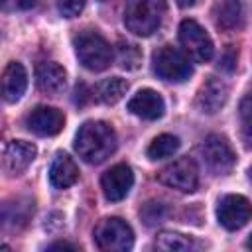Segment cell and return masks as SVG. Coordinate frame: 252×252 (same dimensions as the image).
Wrapping results in <instances>:
<instances>
[{
    "mask_svg": "<svg viewBox=\"0 0 252 252\" xmlns=\"http://www.w3.org/2000/svg\"><path fill=\"white\" fill-rule=\"evenodd\" d=\"M116 150V132L102 120L85 122L75 136V152L87 163H102Z\"/></svg>",
    "mask_w": 252,
    "mask_h": 252,
    "instance_id": "1",
    "label": "cell"
},
{
    "mask_svg": "<svg viewBox=\"0 0 252 252\" xmlns=\"http://www.w3.org/2000/svg\"><path fill=\"white\" fill-rule=\"evenodd\" d=\"M163 14L165 0H126L124 26L134 35L148 37L161 26Z\"/></svg>",
    "mask_w": 252,
    "mask_h": 252,
    "instance_id": "2",
    "label": "cell"
},
{
    "mask_svg": "<svg viewBox=\"0 0 252 252\" xmlns=\"http://www.w3.org/2000/svg\"><path fill=\"white\" fill-rule=\"evenodd\" d=\"M73 43H75V53L85 69L98 73L112 63V47L98 32L85 30L75 37Z\"/></svg>",
    "mask_w": 252,
    "mask_h": 252,
    "instance_id": "3",
    "label": "cell"
},
{
    "mask_svg": "<svg viewBox=\"0 0 252 252\" xmlns=\"http://www.w3.org/2000/svg\"><path fill=\"white\" fill-rule=\"evenodd\" d=\"M94 242L104 252H126L134 246V232L130 224L118 217L102 219L94 226Z\"/></svg>",
    "mask_w": 252,
    "mask_h": 252,
    "instance_id": "4",
    "label": "cell"
},
{
    "mask_svg": "<svg viewBox=\"0 0 252 252\" xmlns=\"http://www.w3.org/2000/svg\"><path fill=\"white\" fill-rule=\"evenodd\" d=\"M152 67L159 79L173 81V83H181V81L189 79L193 73L187 55L183 51L171 47V45H163L154 53Z\"/></svg>",
    "mask_w": 252,
    "mask_h": 252,
    "instance_id": "5",
    "label": "cell"
},
{
    "mask_svg": "<svg viewBox=\"0 0 252 252\" xmlns=\"http://www.w3.org/2000/svg\"><path fill=\"white\" fill-rule=\"evenodd\" d=\"M179 41L185 49V53L189 57H193L199 63H207L211 61L215 47H213V39L209 37V33L205 32V28L201 24H197L195 20H183L179 26Z\"/></svg>",
    "mask_w": 252,
    "mask_h": 252,
    "instance_id": "6",
    "label": "cell"
},
{
    "mask_svg": "<svg viewBox=\"0 0 252 252\" xmlns=\"http://www.w3.org/2000/svg\"><path fill=\"white\" fill-rule=\"evenodd\" d=\"M158 179L163 185L177 189L181 193H193L199 185V169L191 158H179L173 163L165 165L158 173Z\"/></svg>",
    "mask_w": 252,
    "mask_h": 252,
    "instance_id": "7",
    "label": "cell"
},
{
    "mask_svg": "<svg viewBox=\"0 0 252 252\" xmlns=\"http://www.w3.org/2000/svg\"><path fill=\"white\" fill-rule=\"evenodd\" d=\"M201 156H203L207 167L217 175L228 173L236 161V156H234L230 144L226 142V138H222L219 134H211L205 138V142L201 144Z\"/></svg>",
    "mask_w": 252,
    "mask_h": 252,
    "instance_id": "8",
    "label": "cell"
},
{
    "mask_svg": "<svg viewBox=\"0 0 252 252\" xmlns=\"http://www.w3.org/2000/svg\"><path fill=\"white\" fill-rule=\"evenodd\" d=\"M217 219L226 230H238L252 219V205L244 195H224L217 205Z\"/></svg>",
    "mask_w": 252,
    "mask_h": 252,
    "instance_id": "9",
    "label": "cell"
},
{
    "mask_svg": "<svg viewBox=\"0 0 252 252\" xmlns=\"http://www.w3.org/2000/svg\"><path fill=\"white\" fill-rule=\"evenodd\" d=\"M134 185V173L126 163H116L100 177V187L106 197V201H122Z\"/></svg>",
    "mask_w": 252,
    "mask_h": 252,
    "instance_id": "10",
    "label": "cell"
},
{
    "mask_svg": "<svg viewBox=\"0 0 252 252\" xmlns=\"http://www.w3.org/2000/svg\"><path fill=\"white\" fill-rule=\"evenodd\" d=\"M37 148L32 142L24 140H12L6 144L2 154V167L8 175H20L30 167V163L35 159Z\"/></svg>",
    "mask_w": 252,
    "mask_h": 252,
    "instance_id": "11",
    "label": "cell"
},
{
    "mask_svg": "<svg viewBox=\"0 0 252 252\" xmlns=\"http://www.w3.org/2000/svg\"><path fill=\"white\" fill-rule=\"evenodd\" d=\"M26 124L37 136H55L63 130L65 116L53 106H37L28 114Z\"/></svg>",
    "mask_w": 252,
    "mask_h": 252,
    "instance_id": "12",
    "label": "cell"
},
{
    "mask_svg": "<svg viewBox=\"0 0 252 252\" xmlns=\"http://www.w3.org/2000/svg\"><path fill=\"white\" fill-rule=\"evenodd\" d=\"M226 98H228L226 85L220 79L211 77L201 85V89L197 93V98H195V104L203 114H215L224 106Z\"/></svg>",
    "mask_w": 252,
    "mask_h": 252,
    "instance_id": "13",
    "label": "cell"
},
{
    "mask_svg": "<svg viewBox=\"0 0 252 252\" xmlns=\"http://www.w3.org/2000/svg\"><path fill=\"white\" fill-rule=\"evenodd\" d=\"M128 110L144 120H158L165 112V102L154 89H142L128 100Z\"/></svg>",
    "mask_w": 252,
    "mask_h": 252,
    "instance_id": "14",
    "label": "cell"
},
{
    "mask_svg": "<svg viewBox=\"0 0 252 252\" xmlns=\"http://www.w3.org/2000/svg\"><path fill=\"white\" fill-rule=\"evenodd\" d=\"M28 87V73L22 63L12 61L2 73V96L6 102H18Z\"/></svg>",
    "mask_w": 252,
    "mask_h": 252,
    "instance_id": "15",
    "label": "cell"
},
{
    "mask_svg": "<svg viewBox=\"0 0 252 252\" xmlns=\"http://www.w3.org/2000/svg\"><path fill=\"white\" fill-rule=\"evenodd\" d=\"M35 81L37 87L47 94H57L65 89L67 73L65 69L55 61H43L35 67Z\"/></svg>",
    "mask_w": 252,
    "mask_h": 252,
    "instance_id": "16",
    "label": "cell"
},
{
    "mask_svg": "<svg viewBox=\"0 0 252 252\" xmlns=\"http://www.w3.org/2000/svg\"><path fill=\"white\" fill-rule=\"evenodd\" d=\"M79 179V167L67 154H57L49 167V181L55 189H67Z\"/></svg>",
    "mask_w": 252,
    "mask_h": 252,
    "instance_id": "17",
    "label": "cell"
},
{
    "mask_svg": "<svg viewBox=\"0 0 252 252\" xmlns=\"http://www.w3.org/2000/svg\"><path fill=\"white\" fill-rule=\"evenodd\" d=\"M128 91V83L120 77H110L104 79L102 83H98L96 87V98L104 104H116L118 100H122V96Z\"/></svg>",
    "mask_w": 252,
    "mask_h": 252,
    "instance_id": "18",
    "label": "cell"
},
{
    "mask_svg": "<svg viewBox=\"0 0 252 252\" xmlns=\"http://www.w3.org/2000/svg\"><path fill=\"white\" fill-rule=\"evenodd\" d=\"M156 248L165 252H189L197 248V244L193 242V238L179 232H159L156 238Z\"/></svg>",
    "mask_w": 252,
    "mask_h": 252,
    "instance_id": "19",
    "label": "cell"
},
{
    "mask_svg": "<svg viewBox=\"0 0 252 252\" xmlns=\"http://www.w3.org/2000/svg\"><path fill=\"white\" fill-rule=\"evenodd\" d=\"M179 150V138L173 134H159L158 138L152 140V144L148 146V158L150 159H165L169 156H173Z\"/></svg>",
    "mask_w": 252,
    "mask_h": 252,
    "instance_id": "20",
    "label": "cell"
},
{
    "mask_svg": "<svg viewBox=\"0 0 252 252\" xmlns=\"http://www.w3.org/2000/svg\"><path fill=\"white\" fill-rule=\"evenodd\" d=\"M116 59H118V65H120L122 69L134 71V69H138L140 63H142V53H140L138 45L120 39V41L116 43Z\"/></svg>",
    "mask_w": 252,
    "mask_h": 252,
    "instance_id": "21",
    "label": "cell"
},
{
    "mask_svg": "<svg viewBox=\"0 0 252 252\" xmlns=\"http://www.w3.org/2000/svg\"><path fill=\"white\" fill-rule=\"evenodd\" d=\"M242 22V6L238 0H228L226 4L220 6L219 16H217V24L222 30H234L238 28Z\"/></svg>",
    "mask_w": 252,
    "mask_h": 252,
    "instance_id": "22",
    "label": "cell"
},
{
    "mask_svg": "<svg viewBox=\"0 0 252 252\" xmlns=\"http://www.w3.org/2000/svg\"><path fill=\"white\" fill-rule=\"evenodd\" d=\"M238 118H240V132L246 148H252V93H248L238 106Z\"/></svg>",
    "mask_w": 252,
    "mask_h": 252,
    "instance_id": "23",
    "label": "cell"
},
{
    "mask_svg": "<svg viewBox=\"0 0 252 252\" xmlns=\"http://www.w3.org/2000/svg\"><path fill=\"white\" fill-rule=\"evenodd\" d=\"M85 0H57V10L65 18H75L83 12Z\"/></svg>",
    "mask_w": 252,
    "mask_h": 252,
    "instance_id": "24",
    "label": "cell"
},
{
    "mask_svg": "<svg viewBox=\"0 0 252 252\" xmlns=\"http://www.w3.org/2000/svg\"><path fill=\"white\" fill-rule=\"evenodd\" d=\"M144 209L152 211V215H150V213H144V215H142L146 224H156V222H161V220H163V205H161V203H158V201H150Z\"/></svg>",
    "mask_w": 252,
    "mask_h": 252,
    "instance_id": "25",
    "label": "cell"
},
{
    "mask_svg": "<svg viewBox=\"0 0 252 252\" xmlns=\"http://www.w3.org/2000/svg\"><path fill=\"white\" fill-rule=\"evenodd\" d=\"M37 2H39V0H4V8H8V4H12V6L18 8V10H30V8H33Z\"/></svg>",
    "mask_w": 252,
    "mask_h": 252,
    "instance_id": "26",
    "label": "cell"
},
{
    "mask_svg": "<svg viewBox=\"0 0 252 252\" xmlns=\"http://www.w3.org/2000/svg\"><path fill=\"white\" fill-rule=\"evenodd\" d=\"M47 250H77V246L69 242H53L47 246Z\"/></svg>",
    "mask_w": 252,
    "mask_h": 252,
    "instance_id": "27",
    "label": "cell"
},
{
    "mask_svg": "<svg viewBox=\"0 0 252 252\" xmlns=\"http://www.w3.org/2000/svg\"><path fill=\"white\" fill-rule=\"evenodd\" d=\"M175 2H177L181 8H189V6H193V4H195V0H175Z\"/></svg>",
    "mask_w": 252,
    "mask_h": 252,
    "instance_id": "28",
    "label": "cell"
},
{
    "mask_svg": "<svg viewBox=\"0 0 252 252\" xmlns=\"http://www.w3.org/2000/svg\"><path fill=\"white\" fill-rule=\"evenodd\" d=\"M246 246H248V248H250V250H252V234H250V236H248V240H246Z\"/></svg>",
    "mask_w": 252,
    "mask_h": 252,
    "instance_id": "29",
    "label": "cell"
},
{
    "mask_svg": "<svg viewBox=\"0 0 252 252\" xmlns=\"http://www.w3.org/2000/svg\"><path fill=\"white\" fill-rule=\"evenodd\" d=\"M248 175H250V179H252V167H250V169H248Z\"/></svg>",
    "mask_w": 252,
    "mask_h": 252,
    "instance_id": "30",
    "label": "cell"
}]
</instances>
